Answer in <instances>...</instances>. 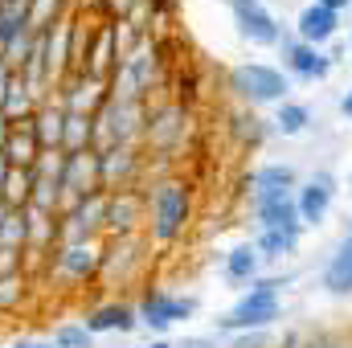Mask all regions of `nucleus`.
Returning <instances> with one entry per match:
<instances>
[{"mask_svg": "<svg viewBox=\"0 0 352 348\" xmlns=\"http://www.w3.org/2000/svg\"><path fill=\"white\" fill-rule=\"evenodd\" d=\"M144 201H148V226H144L148 242L173 246L192 221V188H188V180L160 176L152 188H144Z\"/></svg>", "mask_w": 352, "mask_h": 348, "instance_id": "f257e3e1", "label": "nucleus"}, {"mask_svg": "<svg viewBox=\"0 0 352 348\" xmlns=\"http://www.w3.org/2000/svg\"><path fill=\"white\" fill-rule=\"evenodd\" d=\"M291 283V274H274V279H254L250 283V291H242L238 295V303L230 307V312H221L217 316V332H266L274 320H278V312H283V299H278V291Z\"/></svg>", "mask_w": 352, "mask_h": 348, "instance_id": "f03ea898", "label": "nucleus"}, {"mask_svg": "<svg viewBox=\"0 0 352 348\" xmlns=\"http://www.w3.org/2000/svg\"><path fill=\"white\" fill-rule=\"evenodd\" d=\"M148 127V102L140 98H107L94 115V152L107 148H140Z\"/></svg>", "mask_w": 352, "mask_h": 348, "instance_id": "7ed1b4c3", "label": "nucleus"}, {"mask_svg": "<svg viewBox=\"0 0 352 348\" xmlns=\"http://www.w3.org/2000/svg\"><path fill=\"white\" fill-rule=\"evenodd\" d=\"M226 87L234 90V98L242 107H278L287 102L291 94V78L278 70V66H266V62H242L226 74Z\"/></svg>", "mask_w": 352, "mask_h": 348, "instance_id": "20e7f679", "label": "nucleus"}, {"mask_svg": "<svg viewBox=\"0 0 352 348\" xmlns=\"http://www.w3.org/2000/svg\"><path fill=\"white\" fill-rule=\"evenodd\" d=\"M135 312H140V324H144V328H152V332L164 336L173 324L197 316V299H188V295H173V291H160V287H148L144 299L135 303Z\"/></svg>", "mask_w": 352, "mask_h": 348, "instance_id": "39448f33", "label": "nucleus"}, {"mask_svg": "<svg viewBox=\"0 0 352 348\" xmlns=\"http://www.w3.org/2000/svg\"><path fill=\"white\" fill-rule=\"evenodd\" d=\"M148 226V201L140 188H115L107 193V221H102V238H131L144 234Z\"/></svg>", "mask_w": 352, "mask_h": 348, "instance_id": "423d86ee", "label": "nucleus"}, {"mask_svg": "<svg viewBox=\"0 0 352 348\" xmlns=\"http://www.w3.org/2000/svg\"><path fill=\"white\" fill-rule=\"evenodd\" d=\"M226 8L250 45H283V25L263 0H226Z\"/></svg>", "mask_w": 352, "mask_h": 348, "instance_id": "0eeeda50", "label": "nucleus"}, {"mask_svg": "<svg viewBox=\"0 0 352 348\" xmlns=\"http://www.w3.org/2000/svg\"><path fill=\"white\" fill-rule=\"evenodd\" d=\"M98 266H102V238L62 242L54 250V262H50V270H58L66 283H90V279H98Z\"/></svg>", "mask_w": 352, "mask_h": 348, "instance_id": "6e6552de", "label": "nucleus"}, {"mask_svg": "<svg viewBox=\"0 0 352 348\" xmlns=\"http://www.w3.org/2000/svg\"><path fill=\"white\" fill-rule=\"evenodd\" d=\"M184 127H188V111L180 102H164L156 111H148V127H144V144L152 152H176L184 144Z\"/></svg>", "mask_w": 352, "mask_h": 348, "instance_id": "1a4fd4ad", "label": "nucleus"}, {"mask_svg": "<svg viewBox=\"0 0 352 348\" xmlns=\"http://www.w3.org/2000/svg\"><path fill=\"white\" fill-rule=\"evenodd\" d=\"M148 234H131V238H107L102 242V266H98V279H119L127 283L135 274V266H144L148 254Z\"/></svg>", "mask_w": 352, "mask_h": 348, "instance_id": "9d476101", "label": "nucleus"}, {"mask_svg": "<svg viewBox=\"0 0 352 348\" xmlns=\"http://www.w3.org/2000/svg\"><path fill=\"white\" fill-rule=\"evenodd\" d=\"M140 176H144V152L140 148H107V152H98V184L107 193L135 188Z\"/></svg>", "mask_w": 352, "mask_h": 348, "instance_id": "9b49d317", "label": "nucleus"}, {"mask_svg": "<svg viewBox=\"0 0 352 348\" xmlns=\"http://www.w3.org/2000/svg\"><path fill=\"white\" fill-rule=\"evenodd\" d=\"M102 184H98V152L87 148V152H74V156H66L62 160V209H70L78 197H87V193H98ZM58 209V213H62Z\"/></svg>", "mask_w": 352, "mask_h": 348, "instance_id": "f8f14e48", "label": "nucleus"}, {"mask_svg": "<svg viewBox=\"0 0 352 348\" xmlns=\"http://www.w3.org/2000/svg\"><path fill=\"white\" fill-rule=\"evenodd\" d=\"M119 70V41H115V25L102 21L90 29V41H87V58H82V70L87 78H98V83H111V74Z\"/></svg>", "mask_w": 352, "mask_h": 348, "instance_id": "ddd939ff", "label": "nucleus"}, {"mask_svg": "<svg viewBox=\"0 0 352 348\" xmlns=\"http://www.w3.org/2000/svg\"><path fill=\"white\" fill-rule=\"evenodd\" d=\"M332 201H336V176L332 173H311L295 188V209H299L303 226H320L328 217Z\"/></svg>", "mask_w": 352, "mask_h": 348, "instance_id": "4468645a", "label": "nucleus"}, {"mask_svg": "<svg viewBox=\"0 0 352 348\" xmlns=\"http://www.w3.org/2000/svg\"><path fill=\"white\" fill-rule=\"evenodd\" d=\"M332 54L316 50V45H303V41H283V74L295 78V83H324L332 74Z\"/></svg>", "mask_w": 352, "mask_h": 348, "instance_id": "2eb2a0df", "label": "nucleus"}, {"mask_svg": "<svg viewBox=\"0 0 352 348\" xmlns=\"http://www.w3.org/2000/svg\"><path fill=\"white\" fill-rule=\"evenodd\" d=\"M54 98H58L62 111H70V115H98L102 102H107V83L87 78V74H66V78L58 83V90H54Z\"/></svg>", "mask_w": 352, "mask_h": 348, "instance_id": "dca6fc26", "label": "nucleus"}, {"mask_svg": "<svg viewBox=\"0 0 352 348\" xmlns=\"http://www.w3.org/2000/svg\"><path fill=\"white\" fill-rule=\"evenodd\" d=\"M82 328H87L90 336H102V332L131 336V332L140 328V312H135V303H127V299H111V303L90 307L87 320H82Z\"/></svg>", "mask_w": 352, "mask_h": 348, "instance_id": "f3484780", "label": "nucleus"}, {"mask_svg": "<svg viewBox=\"0 0 352 348\" xmlns=\"http://www.w3.org/2000/svg\"><path fill=\"white\" fill-rule=\"evenodd\" d=\"M250 205H254L258 234L263 230H303L299 209H295V193H263V197H250Z\"/></svg>", "mask_w": 352, "mask_h": 348, "instance_id": "a211bd4d", "label": "nucleus"}, {"mask_svg": "<svg viewBox=\"0 0 352 348\" xmlns=\"http://www.w3.org/2000/svg\"><path fill=\"white\" fill-rule=\"evenodd\" d=\"M336 29H340V17H336V12H328V8H324V4H316V0L295 17V41L316 45V50H324V45L336 37Z\"/></svg>", "mask_w": 352, "mask_h": 348, "instance_id": "6ab92c4d", "label": "nucleus"}, {"mask_svg": "<svg viewBox=\"0 0 352 348\" xmlns=\"http://www.w3.org/2000/svg\"><path fill=\"white\" fill-rule=\"evenodd\" d=\"M33 135H37V144H41V152H62V127H66V111H62V102L58 98H50V102H41L37 111H33Z\"/></svg>", "mask_w": 352, "mask_h": 348, "instance_id": "aec40b11", "label": "nucleus"}, {"mask_svg": "<svg viewBox=\"0 0 352 348\" xmlns=\"http://www.w3.org/2000/svg\"><path fill=\"white\" fill-rule=\"evenodd\" d=\"M0 156L8 160V168H33V164H37L41 144H37V135H33V123H29V119H25V123H12V131H8V140H4V148H0Z\"/></svg>", "mask_w": 352, "mask_h": 348, "instance_id": "412c9836", "label": "nucleus"}, {"mask_svg": "<svg viewBox=\"0 0 352 348\" xmlns=\"http://www.w3.org/2000/svg\"><path fill=\"white\" fill-rule=\"evenodd\" d=\"M258 262H263V254H258L254 242H238V246L226 254V279H230L234 287H250V283L258 279Z\"/></svg>", "mask_w": 352, "mask_h": 348, "instance_id": "4be33fe9", "label": "nucleus"}, {"mask_svg": "<svg viewBox=\"0 0 352 348\" xmlns=\"http://www.w3.org/2000/svg\"><path fill=\"white\" fill-rule=\"evenodd\" d=\"M324 291L328 295H349L352 291V234L336 246V254L324 266Z\"/></svg>", "mask_w": 352, "mask_h": 348, "instance_id": "5701e85b", "label": "nucleus"}, {"mask_svg": "<svg viewBox=\"0 0 352 348\" xmlns=\"http://www.w3.org/2000/svg\"><path fill=\"white\" fill-rule=\"evenodd\" d=\"M299 180L291 164H263L250 173V197H263V193H295Z\"/></svg>", "mask_w": 352, "mask_h": 348, "instance_id": "b1692460", "label": "nucleus"}, {"mask_svg": "<svg viewBox=\"0 0 352 348\" xmlns=\"http://www.w3.org/2000/svg\"><path fill=\"white\" fill-rule=\"evenodd\" d=\"M33 111H37L33 94L25 90L21 74H12V78H8V87H4V98H0V115H4L8 123H25V119H33Z\"/></svg>", "mask_w": 352, "mask_h": 348, "instance_id": "393cba45", "label": "nucleus"}, {"mask_svg": "<svg viewBox=\"0 0 352 348\" xmlns=\"http://www.w3.org/2000/svg\"><path fill=\"white\" fill-rule=\"evenodd\" d=\"M94 148V115H70L66 111V127H62V156L87 152Z\"/></svg>", "mask_w": 352, "mask_h": 348, "instance_id": "a878e982", "label": "nucleus"}, {"mask_svg": "<svg viewBox=\"0 0 352 348\" xmlns=\"http://www.w3.org/2000/svg\"><path fill=\"white\" fill-rule=\"evenodd\" d=\"M0 201H4L12 213H21V209L33 201V168H8L4 184H0Z\"/></svg>", "mask_w": 352, "mask_h": 348, "instance_id": "bb28decb", "label": "nucleus"}, {"mask_svg": "<svg viewBox=\"0 0 352 348\" xmlns=\"http://www.w3.org/2000/svg\"><path fill=\"white\" fill-rule=\"evenodd\" d=\"M29 29V0H0V50Z\"/></svg>", "mask_w": 352, "mask_h": 348, "instance_id": "cd10ccee", "label": "nucleus"}, {"mask_svg": "<svg viewBox=\"0 0 352 348\" xmlns=\"http://www.w3.org/2000/svg\"><path fill=\"white\" fill-rule=\"evenodd\" d=\"M299 234H303V230H263V234L254 238V246H258L263 259H287V254L299 250Z\"/></svg>", "mask_w": 352, "mask_h": 348, "instance_id": "c85d7f7f", "label": "nucleus"}, {"mask_svg": "<svg viewBox=\"0 0 352 348\" xmlns=\"http://www.w3.org/2000/svg\"><path fill=\"white\" fill-rule=\"evenodd\" d=\"M307 123H311V111L303 107V102H278V115H274V131H283V135H299V131H307Z\"/></svg>", "mask_w": 352, "mask_h": 348, "instance_id": "c756f323", "label": "nucleus"}, {"mask_svg": "<svg viewBox=\"0 0 352 348\" xmlns=\"http://www.w3.org/2000/svg\"><path fill=\"white\" fill-rule=\"evenodd\" d=\"M234 135H238V144H250V148H258V144L266 140V127H263V119H258L254 111H250V115L242 111V115L234 119Z\"/></svg>", "mask_w": 352, "mask_h": 348, "instance_id": "7c9ffc66", "label": "nucleus"}, {"mask_svg": "<svg viewBox=\"0 0 352 348\" xmlns=\"http://www.w3.org/2000/svg\"><path fill=\"white\" fill-rule=\"evenodd\" d=\"M25 287H29V279H25V274H0V312H12V307H21V299H25Z\"/></svg>", "mask_w": 352, "mask_h": 348, "instance_id": "2f4dec72", "label": "nucleus"}, {"mask_svg": "<svg viewBox=\"0 0 352 348\" xmlns=\"http://www.w3.org/2000/svg\"><path fill=\"white\" fill-rule=\"evenodd\" d=\"M0 250H25V213H8L0 226Z\"/></svg>", "mask_w": 352, "mask_h": 348, "instance_id": "473e14b6", "label": "nucleus"}, {"mask_svg": "<svg viewBox=\"0 0 352 348\" xmlns=\"http://www.w3.org/2000/svg\"><path fill=\"white\" fill-rule=\"evenodd\" d=\"M50 345L54 348H90V332L82 324H62V328H54Z\"/></svg>", "mask_w": 352, "mask_h": 348, "instance_id": "72a5a7b5", "label": "nucleus"}, {"mask_svg": "<svg viewBox=\"0 0 352 348\" xmlns=\"http://www.w3.org/2000/svg\"><path fill=\"white\" fill-rule=\"evenodd\" d=\"M230 348H270V336L266 332H238L230 340Z\"/></svg>", "mask_w": 352, "mask_h": 348, "instance_id": "f704fd0d", "label": "nucleus"}, {"mask_svg": "<svg viewBox=\"0 0 352 348\" xmlns=\"http://www.w3.org/2000/svg\"><path fill=\"white\" fill-rule=\"evenodd\" d=\"M173 348H217V340H209V336H184V340L173 345Z\"/></svg>", "mask_w": 352, "mask_h": 348, "instance_id": "c9c22d12", "label": "nucleus"}, {"mask_svg": "<svg viewBox=\"0 0 352 348\" xmlns=\"http://www.w3.org/2000/svg\"><path fill=\"white\" fill-rule=\"evenodd\" d=\"M316 4H324V8H328V12H336V17H340L344 8H352V0H316Z\"/></svg>", "mask_w": 352, "mask_h": 348, "instance_id": "e433bc0d", "label": "nucleus"}, {"mask_svg": "<svg viewBox=\"0 0 352 348\" xmlns=\"http://www.w3.org/2000/svg\"><path fill=\"white\" fill-rule=\"evenodd\" d=\"M278 348H303V336H299V332H287V336L278 340Z\"/></svg>", "mask_w": 352, "mask_h": 348, "instance_id": "4c0bfd02", "label": "nucleus"}, {"mask_svg": "<svg viewBox=\"0 0 352 348\" xmlns=\"http://www.w3.org/2000/svg\"><path fill=\"white\" fill-rule=\"evenodd\" d=\"M12 348H54V345H50V340H29V336H25V340H16Z\"/></svg>", "mask_w": 352, "mask_h": 348, "instance_id": "58836bf2", "label": "nucleus"}, {"mask_svg": "<svg viewBox=\"0 0 352 348\" xmlns=\"http://www.w3.org/2000/svg\"><path fill=\"white\" fill-rule=\"evenodd\" d=\"M8 78H12V70L4 66V58H0V98H4V87H8Z\"/></svg>", "mask_w": 352, "mask_h": 348, "instance_id": "ea45409f", "label": "nucleus"}, {"mask_svg": "<svg viewBox=\"0 0 352 348\" xmlns=\"http://www.w3.org/2000/svg\"><path fill=\"white\" fill-rule=\"evenodd\" d=\"M8 131H12V123H8V119L0 115V148H4V140H8Z\"/></svg>", "mask_w": 352, "mask_h": 348, "instance_id": "a19ab883", "label": "nucleus"}, {"mask_svg": "<svg viewBox=\"0 0 352 348\" xmlns=\"http://www.w3.org/2000/svg\"><path fill=\"white\" fill-rule=\"evenodd\" d=\"M340 111H344V115H349V119H352V87H349V94L340 98Z\"/></svg>", "mask_w": 352, "mask_h": 348, "instance_id": "79ce46f5", "label": "nucleus"}, {"mask_svg": "<svg viewBox=\"0 0 352 348\" xmlns=\"http://www.w3.org/2000/svg\"><path fill=\"white\" fill-rule=\"evenodd\" d=\"M4 176H8V160L0 156V184H4Z\"/></svg>", "mask_w": 352, "mask_h": 348, "instance_id": "37998d69", "label": "nucleus"}, {"mask_svg": "<svg viewBox=\"0 0 352 348\" xmlns=\"http://www.w3.org/2000/svg\"><path fill=\"white\" fill-rule=\"evenodd\" d=\"M8 213H12V209H8V205L0 201V226H4V217H8Z\"/></svg>", "mask_w": 352, "mask_h": 348, "instance_id": "c03bdc74", "label": "nucleus"}, {"mask_svg": "<svg viewBox=\"0 0 352 348\" xmlns=\"http://www.w3.org/2000/svg\"><path fill=\"white\" fill-rule=\"evenodd\" d=\"M148 348H173V345H168V340H152Z\"/></svg>", "mask_w": 352, "mask_h": 348, "instance_id": "a18cd8bd", "label": "nucleus"}, {"mask_svg": "<svg viewBox=\"0 0 352 348\" xmlns=\"http://www.w3.org/2000/svg\"><path fill=\"white\" fill-rule=\"evenodd\" d=\"M349 50H352V33H349Z\"/></svg>", "mask_w": 352, "mask_h": 348, "instance_id": "49530a36", "label": "nucleus"}, {"mask_svg": "<svg viewBox=\"0 0 352 348\" xmlns=\"http://www.w3.org/2000/svg\"><path fill=\"white\" fill-rule=\"evenodd\" d=\"M349 234H352V226H349Z\"/></svg>", "mask_w": 352, "mask_h": 348, "instance_id": "de8ad7c7", "label": "nucleus"}]
</instances>
